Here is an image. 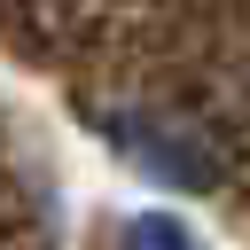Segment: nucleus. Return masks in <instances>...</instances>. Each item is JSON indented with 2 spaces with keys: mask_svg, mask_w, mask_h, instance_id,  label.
Returning a JSON list of instances; mask_svg holds the SVG:
<instances>
[{
  "mask_svg": "<svg viewBox=\"0 0 250 250\" xmlns=\"http://www.w3.org/2000/svg\"><path fill=\"white\" fill-rule=\"evenodd\" d=\"M148 250H188V242H180L172 227H148Z\"/></svg>",
  "mask_w": 250,
  "mask_h": 250,
  "instance_id": "1",
  "label": "nucleus"
}]
</instances>
